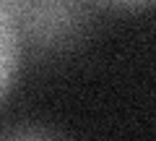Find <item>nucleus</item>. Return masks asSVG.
Here are the masks:
<instances>
[{
	"label": "nucleus",
	"mask_w": 156,
	"mask_h": 141,
	"mask_svg": "<svg viewBox=\"0 0 156 141\" xmlns=\"http://www.w3.org/2000/svg\"><path fill=\"white\" fill-rule=\"evenodd\" d=\"M0 11L13 26L18 52L34 60L76 50L94 29L89 0H0Z\"/></svg>",
	"instance_id": "nucleus-1"
},
{
	"label": "nucleus",
	"mask_w": 156,
	"mask_h": 141,
	"mask_svg": "<svg viewBox=\"0 0 156 141\" xmlns=\"http://www.w3.org/2000/svg\"><path fill=\"white\" fill-rule=\"evenodd\" d=\"M18 60H21V52H18V42H16V34H13V26L5 18V13L0 11V102H3V97L8 94V89L13 84Z\"/></svg>",
	"instance_id": "nucleus-2"
},
{
	"label": "nucleus",
	"mask_w": 156,
	"mask_h": 141,
	"mask_svg": "<svg viewBox=\"0 0 156 141\" xmlns=\"http://www.w3.org/2000/svg\"><path fill=\"white\" fill-rule=\"evenodd\" d=\"M0 141H68V139L57 131L47 128V125L21 123V125H13V128H5L0 133Z\"/></svg>",
	"instance_id": "nucleus-3"
},
{
	"label": "nucleus",
	"mask_w": 156,
	"mask_h": 141,
	"mask_svg": "<svg viewBox=\"0 0 156 141\" xmlns=\"http://www.w3.org/2000/svg\"><path fill=\"white\" fill-rule=\"evenodd\" d=\"M89 3L99 8H112V11H143L151 8L156 0H89Z\"/></svg>",
	"instance_id": "nucleus-4"
}]
</instances>
